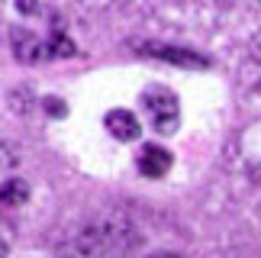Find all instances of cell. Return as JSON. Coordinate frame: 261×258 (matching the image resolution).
Here are the masks:
<instances>
[{"mask_svg":"<svg viewBox=\"0 0 261 258\" xmlns=\"http://www.w3.org/2000/svg\"><path fill=\"white\" fill-rule=\"evenodd\" d=\"M142 110L148 116L155 133L162 136H171L177 133L180 126V104H177V94L168 91V87H145L142 91Z\"/></svg>","mask_w":261,"mask_h":258,"instance_id":"1","label":"cell"},{"mask_svg":"<svg viewBox=\"0 0 261 258\" xmlns=\"http://www.w3.org/2000/svg\"><path fill=\"white\" fill-rule=\"evenodd\" d=\"M145 55L158 58V62H171L180 68H210V58H203L194 48H180V45H155V42H145L142 45Z\"/></svg>","mask_w":261,"mask_h":258,"instance_id":"2","label":"cell"},{"mask_svg":"<svg viewBox=\"0 0 261 258\" xmlns=\"http://www.w3.org/2000/svg\"><path fill=\"white\" fill-rule=\"evenodd\" d=\"M10 45H13V55L26 65H36V62H42V58H48V42H42V39L36 33H29V29H13V33H10Z\"/></svg>","mask_w":261,"mask_h":258,"instance_id":"3","label":"cell"},{"mask_svg":"<svg viewBox=\"0 0 261 258\" xmlns=\"http://www.w3.org/2000/svg\"><path fill=\"white\" fill-rule=\"evenodd\" d=\"M103 123L110 129V136L119 139V142H136V139L142 136V126H139L136 113H129V110H110L103 116Z\"/></svg>","mask_w":261,"mask_h":258,"instance_id":"4","label":"cell"},{"mask_svg":"<svg viewBox=\"0 0 261 258\" xmlns=\"http://www.w3.org/2000/svg\"><path fill=\"white\" fill-rule=\"evenodd\" d=\"M171 168V152H165L162 145H142L139 152V171L145 177H162Z\"/></svg>","mask_w":261,"mask_h":258,"instance_id":"5","label":"cell"},{"mask_svg":"<svg viewBox=\"0 0 261 258\" xmlns=\"http://www.w3.org/2000/svg\"><path fill=\"white\" fill-rule=\"evenodd\" d=\"M26 200H29V187H26V181H19V177H10V181L0 187V203L19 207V203H26Z\"/></svg>","mask_w":261,"mask_h":258,"instance_id":"6","label":"cell"},{"mask_svg":"<svg viewBox=\"0 0 261 258\" xmlns=\"http://www.w3.org/2000/svg\"><path fill=\"white\" fill-rule=\"evenodd\" d=\"M74 52H77L74 42L62 33V29H55V33L48 36V58H71Z\"/></svg>","mask_w":261,"mask_h":258,"instance_id":"7","label":"cell"},{"mask_svg":"<svg viewBox=\"0 0 261 258\" xmlns=\"http://www.w3.org/2000/svg\"><path fill=\"white\" fill-rule=\"evenodd\" d=\"M45 110L52 113V116H62V113H65V107H62V100H55V97H48V100H45Z\"/></svg>","mask_w":261,"mask_h":258,"instance_id":"8","label":"cell"},{"mask_svg":"<svg viewBox=\"0 0 261 258\" xmlns=\"http://www.w3.org/2000/svg\"><path fill=\"white\" fill-rule=\"evenodd\" d=\"M148 258H180V255H174V252H158V255H148Z\"/></svg>","mask_w":261,"mask_h":258,"instance_id":"9","label":"cell"},{"mask_svg":"<svg viewBox=\"0 0 261 258\" xmlns=\"http://www.w3.org/2000/svg\"><path fill=\"white\" fill-rule=\"evenodd\" d=\"M0 258H7V242L0 239Z\"/></svg>","mask_w":261,"mask_h":258,"instance_id":"10","label":"cell"}]
</instances>
